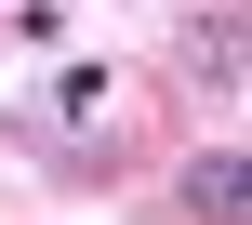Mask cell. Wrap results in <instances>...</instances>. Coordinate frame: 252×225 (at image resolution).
Here are the masks:
<instances>
[{
    "label": "cell",
    "instance_id": "cell-1",
    "mask_svg": "<svg viewBox=\"0 0 252 225\" xmlns=\"http://www.w3.org/2000/svg\"><path fill=\"white\" fill-rule=\"evenodd\" d=\"M239 199H252V159H239V146H213V159L186 172V212H213V225H226Z\"/></svg>",
    "mask_w": 252,
    "mask_h": 225
}]
</instances>
